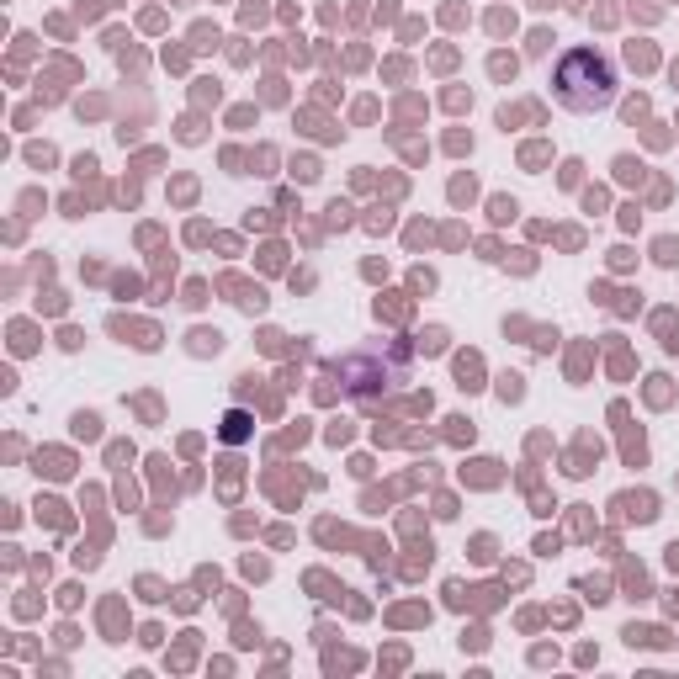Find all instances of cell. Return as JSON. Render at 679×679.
Returning a JSON list of instances; mask_svg holds the SVG:
<instances>
[{
  "label": "cell",
  "mask_w": 679,
  "mask_h": 679,
  "mask_svg": "<svg viewBox=\"0 0 679 679\" xmlns=\"http://www.w3.org/2000/svg\"><path fill=\"white\" fill-rule=\"evenodd\" d=\"M552 96L568 112H600L616 101V64L600 48H574V53H562L558 75H552Z\"/></svg>",
  "instance_id": "cell-1"
},
{
  "label": "cell",
  "mask_w": 679,
  "mask_h": 679,
  "mask_svg": "<svg viewBox=\"0 0 679 679\" xmlns=\"http://www.w3.org/2000/svg\"><path fill=\"white\" fill-rule=\"evenodd\" d=\"M658 260H664V266H674V260H679V239H658Z\"/></svg>",
  "instance_id": "cell-2"
},
{
  "label": "cell",
  "mask_w": 679,
  "mask_h": 679,
  "mask_svg": "<svg viewBox=\"0 0 679 679\" xmlns=\"http://www.w3.org/2000/svg\"><path fill=\"white\" fill-rule=\"evenodd\" d=\"M96 424H101L96 414H75V430H80V436H96Z\"/></svg>",
  "instance_id": "cell-3"
},
{
  "label": "cell",
  "mask_w": 679,
  "mask_h": 679,
  "mask_svg": "<svg viewBox=\"0 0 679 679\" xmlns=\"http://www.w3.org/2000/svg\"><path fill=\"white\" fill-rule=\"evenodd\" d=\"M515 212H520V207H515L510 196H499V202H494V218H515Z\"/></svg>",
  "instance_id": "cell-4"
}]
</instances>
